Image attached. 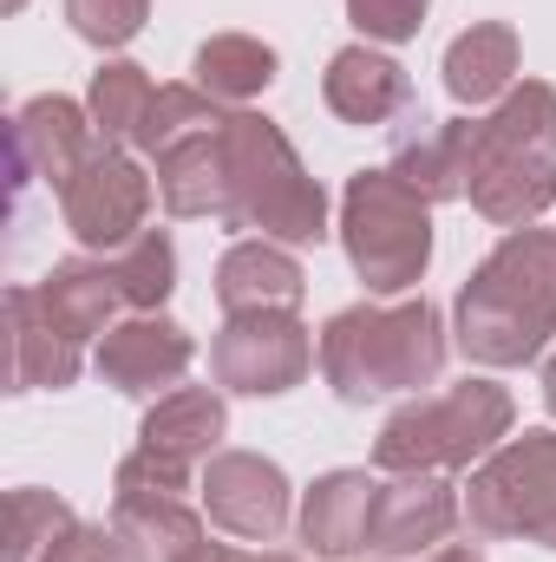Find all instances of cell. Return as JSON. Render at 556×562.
<instances>
[{
	"mask_svg": "<svg viewBox=\"0 0 556 562\" xmlns=\"http://www.w3.org/2000/svg\"><path fill=\"white\" fill-rule=\"evenodd\" d=\"M216 301L230 314H256V307H294L301 301V269L276 243H236L216 269Z\"/></svg>",
	"mask_w": 556,
	"mask_h": 562,
	"instance_id": "cell-19",
	"label": "cell"
},
{
	"mask_svg": "<svg viewBox=\"0 0 556 562\" xmlns=\"http://www.w3.org/2000/svg\"><path fill=\"white\" fill-rule=\"evenodd\" d=\"M59 210H66V229L86 243V249H125L144 236V210H151V177L125 150H92L79 164V177L59 190Z\"/></svg>",
	"mask_w": 556,
	"mask_h": 562,
	"instance_id": "cell-11",
	"label": "cell"
},
{
	"mask_svg": "<svg viewBox=\"0 0 556 562\" xmlns=\"http://www.w3.org/2000/svg\"><path fill=\"white\" fill-rule=\"evenodd\" d=\"M190 334L177 327V321H157V314H132L125 327H112L105 340H99V373L119 386V393H170L177 380H184V367H190Z\"/></svg>",
	"mask_w": 556,
	"mask_h": 562,
	"instance_id": "cell-15",
	"label": "cell"
},
{
	"mask_svg": "<svg viewBox=\"0 0 556 562\" xmlns=\"http://www.w3.org/2000/svg\"><path fill=\"white\" fill-rule=\"evenodd\" d=\"M73 530H79V524H73V510H66L59 497H46V491H20V497H13V550H7V562H33V550L53 557Z\"/></svg>",
	"mask_w": 556,
	"mask_h": 562,
	"instance_id": "cell-24",
	"label": "cell"
},
{
	"mask_svg": "<svg viewBox=\"0 0 556 562\" xmlns=\"http://www.w3.org/2000/svg\"><path fill=\"white\" fill-rule=\"evenodd\" d=\"M92 150H99L92 125L79 119L73 99H33V105L13 112V190L26 196L33 177H46L53 190H66Z\"/></svg>",
	"mask_w": 556,
	"mask_h": 562,
	"instance_id": "cell-14",
	"label": "cell"
},
{
	"mask_svg": "<svg viewBox=\"0 0 556 562\" xmlns=\"http://www.w3.org/2000/svg\"><path fill=\"white\" fill-rule=\"evenodd\" d=\"M210 360H216V380L230 393H288L308 380L314 340L288 307H256V314H230Z\"/></svg>",
	"mask_w": 556,
	"mask_h": 562,
	"instance_id": "cell-10",
	"label": "cell"
},
{
	"mask_svg": "<svg viewBox=\"0 0 556 562\" xmlns=\"http://www.w3.org/2000/svg\"><path fill=\"white\" fill-rule=\"evenodd\" d=\"M249 562H294V557H249Z\"/></svg>",
	"mask_w": 556,
	"mask_h": 562,
	"instance_id": "cell-29",
	"label": "cell"
},
{
	"mask_svg": "<svg viewBox=\"0 0 556 562\" xmlns=\"http://www.w3.org/2000/svg\"><path fill=\"white\" fill-rule=\"evenodd\" d=\"M445 367L438 314L425 301L400 307H347L321 327V373L347 406H367L380 393H419Z\"/></svg>",
	"mask_w": 556,
	"mask_h": 562,
	"instance_id": "cell-3",
	"label": "cell"
},
{
	"mask_svg": "<svg viewBox=\"0 0 556 562\" xmlns=\"http://www.w3.org/2000/svg\"><path fill=\"white\" fill-rule=\"evenodd\" d=\"M327 105H334V119H347V125H387V119L413 112V79H407L387 53L347 46V53H334V66H327Z\"/></svg>",
	"mask_w": 556,
	"mask_h": 562,
	"instance_id": "cell-16",
	"label": "cell"
},
{
	"mask_svg": "<svg viewBox=\"0 0 556 562\" xmlns=\"http://www.w3.org/2000/svg\"><path fill=\"white\" fill-rule=\"evenodd\" d=\"M511 72H518V33L504 20H478L445 53V92L458 105H491L511 86Z\"/></svg>",
	"mask_w": 556,
	"mask_h": 562,
	"instance_id": "cell-20",
	"label": "cell"
},
{
	"mask_svg": "<svg viewBox=\"0 0 556 562\" xmlns=\"http://www.w3.org/2000/svg\"><path fill=\"white\" fill-rule=\"evenodd\" d=\"M112 276H119V288H125V307H132V314H151V307L170 294V276H177L170 236H164V229H144L138 243H125V249H119Z\"/></svg>",
	"mask_w": 556,
	"mask_h": 562,
	"instance_id": "cell-23",
	"label": "cell"
},
{
	"mask_svg": "<svg viewBox=\"0 0 556 562\" xmlns=\"http://www.w3.org/2000/svg\"><path fill=\"white\" fill-rule=\"evenodd\" d=\"M276 79V53L263 46V40H243V33H223V40H210L203 53H197V92H210V99H249V92H263Z\"/></svg>",
	"mask_w": 556,
	"mask_h": 562,
	"instance_id": "cell-22",
	"label": "cell"
},
{
	"mask_svg": "<svg viewBox=\"0 0 556 562\" xmlns=\"http://www.w3.org/2000/svg\"><path fill=\"white\" fill-rule=\"evenodd\" d=\"M544 400H551V413H556V360H551V373H544Z\"/></svg>",
	"mask_w": 556,
	"mask_h": 562,
	"instance_id": "cell-28",
	"label": "cell"
},
{
	"mask_svg": "<svg viewBox=\"0 0 556 562\" xmlns=\"http://www.w3.org/2000/svg\"><path fill=\"white\" fill-rule=\"evenodd\" d=\"M465 196L478 216L524 229L556 196V92L524 86L491 119L471 125V177Z\"/></svg>",
	"mask_w": 556,
	"mask_h": 562,
	"instance_id": "cell-2",
	"label": "cell"
},
{
	"mask_svg": "<svg viewBox=\"0 0 556 562\" xmlns=\"http://www.w3.org/2000/svg\"><path fill=\"white\" fill-rule=\"evenodd\" d=\"M125 307V288L112 269L59 262L40 288H13V386H73L79 347L92 334H112V314Z\"/></svg>",
	"mask_w": 556,
	"mask_h": 562,
	"instance_id": "cell-4",
	"label": "cell"
},
{
	"mask_svg": "<svg viewBox=\"0 0 556 562\" xmlns=\"http://www.w3.org/2000/svg\"><path fill=\"white\" fill-rule=\"evenodd\" d=\"M419 132L400 138L393 150V177H407L425 203H438V196H465V177H471V125L465 119H452V125H438V119H419Z\"/></svg>",
	"mask_w": 556,
	"mask_h": 562,
	"instance_id": "cell-18",
	"label": "cell"
},
{
	"mask_svg": "<svg viewBox=\"0 0 556 562\" xmlns=\"http://www.w3.org/2000/svg\"><path fill=\"white\" fill-rule=\"evenodd\" d=\"M452 524H458L452 484H438V471H407L400 484H380L367 557H432L452 537Z\"/></svg>",
	"mask_w": 556,
	"mask_h": 562,
	"instance_id": "cell-13",
	"label": "cell"
},
{
	"mask_svg": "<svg viewBox=\"0 0 556 562\" xmlns=\"http://www.w3.org/2000/svg\"><path fill=\"white\" fill-rule=\"evenodd\" d=\"M511 425V393L491 386V380H465L438 400H419L400 419H387L380 445H374V464L380 471H458L471 464L478 451H491Z\"/></svg>",
	"mask_w": 556,
	"mask_h": 562,
	"instance_id": "cell-6",
	"label": "cell"
},
{
	"mask_svg": "<svg viewBox=\"0 0 556 562\" xmlns=\"http://www.w3.org/2000/svg\"><path fill=\"white\" fill-rule=\"evenodd\" d=\"M471 530L485 537H531L556 550V431H524L471 477Z\"/></svg>",
	"mask_w": 556,
	"mask_h": 562,
	"instance_id": "cell-8",
	"label": "cell"
},
{
	"mask_svg": "<svg viewBox=\"0 0 556 562\" xmlns=\"http://www.w3.org/2000/svg\"><path fill=\"white\" fill-rule=\"evenodd\" d=\"M230 190H236V229H263L281 243L327 236V203H321L314 177L294 164L288 138L256 112L230 119Z\"/></svg>",
	"mask_w": 556,
	"mask_h": 562,
	"instance_id": "cell-5",
	"label": "cell"
},
{
	"mask_svg": "<svg viewBox=\"0 0 556 562\" xmlns=\"http://www.w3.org/2000/svg\"><path fill=\"white\" fill-rule=\"evenodd\" d=\"M223 438V400L203 386L170 393L138 431V451L119 464V491H184L190 471L216 451Z\"/></svg>",
	"mask_w": 556,
	"mask_h": 562,
	"instance_id": "cell-9",
	"label": "cell"
},
{
	"mask_svg": "<svg viewBox=\"0 0 556 562\" xmlns=\"http://www.w3.org/2000/svg\"><path fill=\"white\" fill-rule=\"evenodd\" d=\"M66 20H73L92 46H125L144 26V0H66Z\"/></svg>",
	"mask_w": 556,
	"mask_h": 562,
	"instance_id": "cell-25",
	"label": "cell"
},
{
	"mask_svg": "<svg viewBox=\"0 0 556 562\" xmlns=\"http://www.w3.org/2000/svg\"><path fill=\"white\" fill-rule=\"evenodd\" d=\"M203 510H210L216 530H230L243 543H276L281 524H288V477L269 458L223 451L203 471Z\"/></svg>",
	"mask_w": 556,
	"mask_h": 562,
	"instance_id": "cell-12",
	"label": "cell"
},
{
	"mask_svg": "<svg viewBox=\"0 0 556 562\" xmlns=\"http://www.w3.org/2000/svg\"><path fill=\"white\" fill-rule=\"evenodd\" d=\"M556 334V229H511L458 294V347L485 367H524Z\"/></svg>",
	"mask_w": 556,
	"mask_h": 562,
	"instance_id": "cell-1",
	"label": "cell"
},
{
	"mask_svg": "<svg viewBox=\"0 0 556 562\" xmlns=\"http://www.w3.org/2000/svg\"><path fill=\"white\" fill-rule=\"evenodd\" d=\"M341 229H347V256L360 281L374 294H400L425 276V256H432V216H425V196H419L407 177L393 170H360L347 183V203H341Z\"/></svg>",
	"mask_w": 556,
	"mask_h": 562,
	"instance_id": "cell-7",
	"label": "cell"
},
{
	"mask_svg": "<svg viewBox=\"0 0 556 562\" xmlns=\"http://www.w3.org/2000/svg\"><path fill=\"white\" fill-rule=\"evenodd\" d=\"M425 562H478V550L471 543H445V550H432Z\"/></svg>",
	"mask_w": 556,
	"mask_h": 562,
	"instance_id": "cell-27",
	"label": "cell"
},
{
	"mask_svg": "<svg viewBox=\"0 0 556 562\" xmlns=\"http://www.w3.org/2000/svg\"><path fill=\"white\" fill-rule=\"evenodd\" d=\"M425 7H432V0H347L354 26H360L367 40H387V46L413 40L419 20H425Z\"/></svg>",
	"mask_w": 556,
	"mask_h": 562,
	"instance_id": "cell-26",
	"label": "cell"
},
{
	"mask_svg": "<svg viewBox=\"0 0 556 562\" xmlns=\"http://www.w3.org/2000/svg\"><path fill=\"white\" fill-rule=\"evenodd\" d=\"M374 504H380V484L367 471H334L308 491L301 504V537L314 557H354L367 550L374 537Z\"/></svg>",
	"mask_w": 556,
	"mask_h": 562,
	"instance_id": "cell-17",
	"label": "cell"
},
{
	"mask_svg": "<svg viewBox=\"0 0 556 562\" xmlns=\"http://www.w3.org/2000/svg\"><path fill=\"white\" fill-rule=\"evenodd\" d=\"M151 105H157V86L144 79V66H105L92 79V132L105 144H138L151 125Z\"/></svg>",
	"mask_w": 556,
	"mask_h": 562,
	"instance_id": "cell-21",
	"label": "cell"
}]
</instances>
